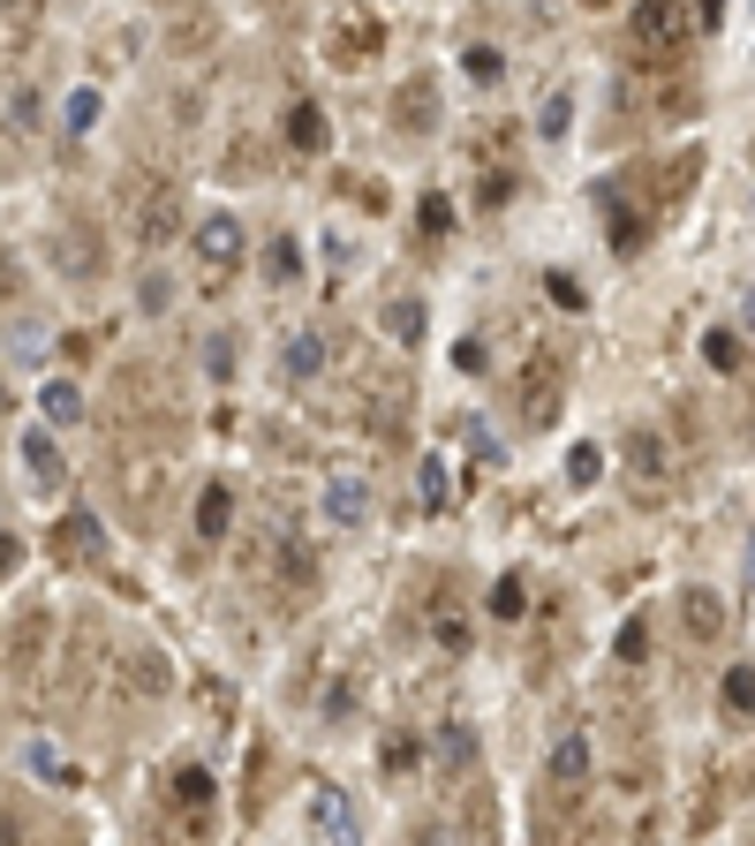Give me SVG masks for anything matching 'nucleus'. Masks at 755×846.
I'll list each match as a JSON object with an SVG mask.
<instances>
[{
    "instance_id": "f257e3e1",
    "label": "nucleus",
    "mask_w": 755,
    "mask_h": 846,
    "mask_svg": "<svg viewBox=\"0 0 755 846\" xmlns=\"http://www.w3.org/2000/svg\"><path fill=\"white\" fill-rule=\"evenodd\" d=\"M189 250H197L205 288H227V272L242 265V219H235V212H205L197 235H189Z\"/></svg>"
},
{
    "instance_id": "f03ea898",
    "label": "nucleus",
    "mask_w": 755,
    "mask_h": 846,
    "mask_svg": "<svg viewBox=\"0 0 755 846\" xmlns=\"http://www.w3.org/2000/svg\"><path fill=\"white\" fill-rule=\"evenodd\" d=\"M174 235V189L167 182H136V197H128V243L136 250H167Z\"/></svg>"
},
{
    "instance_id": "7ed1b4c3",
    "label": "nucleus",
    "mask_w": 755,
    "mask_h": 846,
    "mask_svg": "<svg viewBox=\"0 0 755 846\" xmlns=\"http://www.w3.org/2000/svg\"><path fill=\"white\" fill-rule=\"evenodd\" d=\"M325 514H333L340 529H363V522H371V476H363V468H333V484H325Z\"/></svg>"
},
{
    "instance_id": "20e7f679",
    "label": "nucleus",
    "mask_w": 755,
    "mask_h": 846,
    "mask_svg": "<svg viewBox=\"0 0 755 846\" xmlns=\"http://www.w3.org/2000/svg\"><path fill=\"white\" fill-rule=\"evenodd\" d=\"M582 778H589V733H559L545 756V786L551 794H582Z\"/></svg>"
},
{
    "instance_id": "39448f33",
    "label": "nucleus",
    "mask_w": 755,
    "mask_h": 846,
    "mask_svg": "<svg viewBox=\"0 0 755 846\" xmlns=\"http://www.w3.org/2000/svg\"><path fill=\"white\" fill-rule=\"evenodd\" d=\"M310 816H318V832H333L340 846H355V808H348V794H340V786H325V778H318V786H310Z\"/></svg>"
},
{
    "instance_id": "423d86ee",
    "label": "nucleus",
    "mask_w": 755,
    "mask_h": 846,
    "mask_svg": "<svg viewBox=\"0 0 755 846\" xmlns=\"http://www.w3.org/2000/svg\"><path fill=\"white\" fill-rule=\"evenodd\" d=\"M687 31H695V16H680V8H634V39L642 45H665L672 53Z\"/></svg>"
},
{
    "instance_id": "0eeeda50",
    "label": "nucleus",
    "mask_w": 755,
    "mask_h": 846,
    "mask_svg": "<svg viewBox=\"0 0 755 846\" xmlns=\"http://www.w3.org/2000/svg\"><path fill=\"white\" fill-rule=\"evenodd\" d=\"M325 355H333V340H325V333H288V348H280V371L302 385V379H318V371H325Z\"/></svg>"
},
{
    "instance_id": "6e6552de",
    "label": "nucleus",
    "mask_w": 755,
    "mask_h": 846,
    "mask_svg": "<svg viewBox=\"0 0 755 846\" xmlns=\"http://www.w3.org/2000/svg\"><path fill=\"white\" fill-rule=\"evenodd\" d=\"M280 128H288V144H294V152H325V144H333V128H325V114H318L310 99H294Z\"/></svg>"
},
{
    "instance_id": "1a4fd4ad",
    "label": "nucleus",
    "mask_w": 755,
    "mask_h": 846,
    "mask_svg": "<svg viewBox=\"0 0 755 846\" xmlns=\"http://www.w3.org/2000/svg\"><path fill=\"white\" fill-rule=\"evenodd\" d=\"M227 529H235V492H227V484H205V499H197V537L219 545Z\"/></svg>"
},
{
    "instance_id": "9d476101",
    "label": "nucleus",
    "mask_w": 755,
    "mask_h": 846,
    "mask_svg": "<svg viewBox=\"0 0 755 846\" xmlns=\"http://www.w3.org/2000/svg\"><path fill=\"white\" fill-rule=\"evenodd\" d=\"M431 749H438V771H454V778H462L468 763H476V733H468L462 719H446V725H438V741H431Z\"/></svg>"
},
{
    "instance_id": "9b49d317",
    "label": "nucleus",
    "mask_w": 755,
    "mask_h": 846,
    "mask_svg": "<svg viewBox=\"0 0 755 846\" xmlns=\"http://www.w3.org/2000/svg\"><path fill=\"white\" fill-rule=\"evenodd\" d=\"M53 537H69V545H76V559H99V551H106V529H99V514H91V507H69Z\"/></svg>"
},
{
    "instance_id": "f8f14e48",
    "label": "nucleus",
    "mask_w": 755,
    "mask_h": 846,
    "mask_svg": "<svg viewBox=\"0 0 755 846\" xmlns=\"http://www.w3.org/2000/svg\"><path fill=\"white\" fill-rule=\"evenodd\" d=\"M521 416H529V423L559 416V371H551V363H537V379L521 385Z\"/></svg>"
},
{
    "instance_id": "ddd939ff",
    "label": "nucleus",
    "mask_w": 755,
    "mask_h": 846,
    "mask_svg": "<svg viewBox=\"0 0 755 846\" xmlns=\"http://www.w3.org/2000/svg\"><path fill=\"white\" fill-rule=\"evenodd\" d=\"M680 620H687V634H703V642H711V634L725 628V605H717V590H680Z\"/></svg>"
},
{
    "instance_id": "4468645a",
    "label": "nucleus",
    "mask_w": 755,
    "mask_h": 846,
    "mask_svg": "<svg viewBox=\"0 0 755 846\" xmlns=\"http://www.w3.org/2000/svg\"><path fill=\"white\" fill-rule=\"evenodd\" d=\"M628 462H634V484L650 492V484L665 476V439H658V431H628Z\"/></svg>"
},
{
    "instance_id": "2eb2a0df",
    "label": "nucleus",
    "mask_w": 755,
    "mask_h": 846,
    "mask_svg": "<svg viewBox=\"0 0 755 846\" xmlns=\"http://www.w3.org/2000/svg\"><path fill=\"white\" fill-rule=\"evenodd\" d=\"M23 462L39 476L45 492H61V446H53V431H23Z\"/></svg>"
},
{
    "instance_id": "dca6fc26",
    "label": "nucleus",
    "mask_w": 755,
    "mask_h": 846,
    "mask_svg": "<svg viewBox=\"0 0 755 846\" xmlns=\"http://www.w3.org/2000/svg\"><path fill=\"white\" fill-rule=\"evenodd\" d=\"M61 128H69V136H91V128H99V91L91 84H76L61 99Z\"/></svg>"
},
{
    "instance_id": "f3484780",
    "label": "nucleus",
    "mask_w": 755,
    "mask_h": 846,
    "mask_svg": "<svg viewBox=\"0 0 755 846\" xmlns=\"http://www.w3.org/2000/svg\"><path fill=\"white\" fill-rule=\"evenodd\" d=\"M39 409H45V423H76V416H84V393H76L69 379H53L39 393Z\"/></svg>"
},
{
    "instance_id": "a211bd4d",
    "label": "nucleus",
    "mask_w": 755,
    "mask_h": 846,
    "mask_svg": "<svg viewBox=\"0 0 755 846\" xmlns=\"http://www.w3.org/2000/svg\"><path fill=\"white\" fill-rule=\"evenodd\" d=\"M703 363H711V371H741V333H733V326H711V333H703Z\"/></svg>"
},
{
    "instance_id": "6ab92c4d",
    "label": "nucleus",
    "mask_w": 755,
    "mask_h": 846,
    "mask_svg": "<svg viewBox=\"0 0 755 846\" xmlns=\"http://www.w3.org/2000/svg\"><path fill=\"white\" fill-rule=\"evenodd\" d=\"M521 612H529V582H521V575H499V582H492V620H521Z\"/></svg>"
},
{
    "instance_id": "aec40b11",
    "label": "nucleus",
    "mask_w": 755,
    "mask_h": 846,
    "mask_svg": "<svg viewBox=\"0 0 755 846\" xmlns=\"http://www.w3.org/2000/svg\"><path fill=\"white\" fill-rule=\"evenodd\" d=\"M725 711L755 719V666H725Z\"/></svg>"
},
{
    "instance_id": "412c9836",
    "label": "nucleus",
    "mask_w": 755,
    "mask_h": 846,
    "mask_svg": "<svg viewBox=\"0 0 755 846\" xmlns=\"http://www.w3.org/2000/svg\"><path fill=\"white\" fill-rule=\"evenodd\" d=\"M416 499H423V507H446V499H454V492H446V462H438V454H423V468H416Z\"/></svg>"
},
{
    "instance_id": "4be33fe9",
    "label": "nucleus",
    "mask_w": 755,
    "mask_h": 846,
    "mask_svg": "<svg viewBox=\"0 0 755 846\" xmlns=\"http://www.w3.org/2000/svg\"><path fill=\"white\" fill-rule=\"evenodd\" d=\"M174 802L189 808V816H205L211 808V771H182V778H174Z\"/></svg>"
},
{
    "instance_id": "5701e85b",
    "label": "nucleus",
    "mask_w": 755,
    "mask_h": 846,
    "mask_svg": "<svg viewBox=\"0 0 755 846\" xmlns=\"http://www.w3.org/2000/svg\"><path fill=\"white\" fill-rule=\"evenodd\" d=\"M385 333L393 340H423V302H408V296L385 302Z\"/></svg>"
},
{
    "instance_id": "b1692460",
    "label": "nucleus",
    "mask_w": 755,
    "mask_h": 846,
    "mask_svg": "<svg viewBox=\"0 0 755 846\" xmlns=\"http://www.w3.org/2000/svg\"><path fill=\"white\" fill-rule=\"evenodd\" d=\"M462 69H468V84H499V76H506L499 45H468V53H462Z\"/></svg>"
},
{
    "instance_id": "393cba45",
    "label": "nucleus",
    "mask_w": 755,
    "mask_h": 846,
    "mask_svg": "<svg viewBox=\"0 0 755 846\" xmlns=\"http://www.w3.org/2000/svg\"><path fill=\"white\" fill-rule=\"evenodd\" d=\"M567 122H575V91H551L545 106H537V128H545V136H567Z\"/></svg>"
},
{
    "instance_id": "a878e982",
    "label": "nucleus",
    "mask_w": 755,
    "mask_h": 846,
    "mask_svg": "<svg viewBox=\"0 0 755 846\" xmlns=\"http://www.w3.org/2000/svg\"><path fill=\"white\" fill-rule=\"evenodd\" d=\"M431 634H438V650H468V620H462V605H438Z\"/></svg>"
},
{
    "instance_id": "bb28decb",
    "label": "nucleus",
    "mask_w": 755,
    "mask_h": 846,
    "mask_svg": "<svg viewBox=\"0 0 755 846\" xmlns=\"http://www.w3.org/2000/svg\"><path fill=\"white\" fill-rule=\"evenodd\" d=\"M612 658H620V666H642V658H650V620H628L620 642H612Z\"/></svg>"
},
{
    "instance_id": "cd10ccee",
    "label": "nucleus",
    "mask_w": 755,
    "mask_h": 846,
    "mask_svg": "<svg viewBox=\"0 0 755 846\" xmlns=\"http://www.w3.org/2000/svg\"><path fill=\"white\" fill-rule=\"evenodd\" d=\"M136 302H144V318H167V302H174V280H167V272H144V288H136Z\"/></svg>"
},
{
    "instance_id": "c85d7f7f",
    "label": "nucleus",
    "mask_w": 755,
    "mask_h": 846,
    "mask_svg": "<svg viewBox=\"0 0 755 846\" xmlns=\"http://www.w3.org/2000/svg\"><path fill=\"white\" fill-rule=\"evenodd\" d=\"M205 371H211L219 385L235 379V340H227V333H211V340H205Z\"/></svg>"
},
{
    "instance_id": "c756f323",
    "label": "nucleus",
    "mask_w": 755,
    "mask_h": 846,
    "mask_svg": "<svg viewBox=\"0 0 755 846\" xmlns=\"http://www.w3.org/2000/svg\"><path fill=\"white\" fill-rule=\"evenodd\" d=\"M597 476H604V454H597V446H575V454H567V484H597Z\"/></svg>"
},
{
    "instance_id": "7c9ffc66",
    "label": "nucleus",
    "mask_w": 755,
    "mask_h": 846,
    "mask_svg": "<svg viewBox=\"0 0 755 846\" xmlns=\"http://www.w3.org/2000/svg\"><path fill=\"white\" fill-rule=\"evenodd\" d=\"M416 227H423V235H446V227H454V205H446V197H423V205H416Z\"/></svg>"
},
{
    "instance_id": "2f4dec72",
    "label": "nucleus",
    "mask_w": 755,
    "mask_h": 846,
    "mask_svg": "<svg viewBox=\"0 0 755 846\" xmlns=\"http://www.w3.org/2000/svg\"><path fill=\"white\" fill-rule=\"evenodd\" d=\"M545 288H551V302H559V310H582V288H575V272H551Z\"/></svg>"
},
{
    "instance_id": "473e14b6",
    "label": "nucleus",
    "mask_w": 755,
    "mask_h": 846,
    "mask_svg": "<svg viewBox=\"0 0 755 846\" xmlns=\"http://www.w3.org/2000/svg\"><path fill=\"white\" fill-rule=\"evenodd\" d=\"M265 265H272V280H294V243H288V235L272 243V257H265Z\"/></svg>"
},
{
    "instance_id": "72a5a7b5",
    "label": "nucleus",
    "mask_w": 755,
    "mask_h": 846,
    "mask_svg": "<svg viewBox=\"0 0 755 846\" xmlns=\"http://www.w3.org/2000/svg\"><path fill=\"white\" fill-rule=\"evenodd\" d=\"M8 122H15V136H31V122H39V99H31V91H23V99H15V106H8Z\"/></svg>"
},
{
    "instance_id": "f704fd0d",
    "label": "nucleus",
    "mask_w": 755,
    "mask_h": 846,
    "mask_svg": "<svg viewBox=\"0 0 755 846\" xmlns=\"http://www.w3.org/2000/svg\"><path fill=\"white\" fill-rule=\"evenodd\" d=\"M454 363H462V371H484V340H454Z\"/></svg>"
},
{
    "instance_id": "c9c22d12",
    "label": "nucleus",
    "mask_w": 755,
    "mask_h": 846,
    "mask_svg": "<svg viewBox=\"0 0 755 846\" xmlns=\"http://www.w3.org/2000/svg\"><path fill=\"white\" fill-rule=\"evenodd\" d=\"M15 559H23V545H15V537H8V529H0V575H8V567H15Z\"/></svg>"
},
{
    "instance_id": "e433bc0d",
    "label": "nucleus",
    "mask_w": 755,
    "mask_h": 846,
    "mask_svg": "<svg viewBox=\"0 0 755 846\" xmlns=\"http://www.w3.org/2000/svg\"><path fill=\"white\" fill-rule=\"evenodd\" d=\"M416 846H462V839H454V832H423Z\"/></svg>"
},
{
    "instance_id": "4c0bfd02",
    "label": "nucleus",
    "mask_w": 755,
    "mask_h": 846,
    "mask_svg": "<svg viewBox=\"0 0 755 846\" xmlns=\"http://www.w3.org/2000/svg\"><path fill=\"white\" fill-rule=\"evenodd\" d=\"M0 846H15V816L8 808H0Z\"/></svg>"
},
{
    "instance_id": "58836bf2",
    "label": "nucleus",
    "mask_w": 755,
    "mask_h": 846,
    "mask_svg": "<svg viewBox=\"0 0 755 846\" xmlns=\"http://www.w3.org/2000/svg\"><path fill=\"white\" fill-rule=\"evenodd\" d=\"M748 582H755V537H748Z\"/></svg>"
}]
</instances>
